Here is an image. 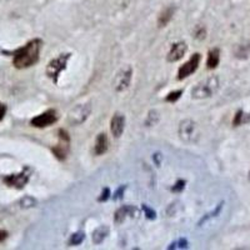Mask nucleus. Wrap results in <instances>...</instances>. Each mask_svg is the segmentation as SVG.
<instances>
[{
  "mask_svg": "<svg viewBox=\"0 0 250 250\" xmlns=\"http://www.w3.org/2000/svg\"><path fill=\"white\" fill-rule=\"evenodd\" d=\"M43 48V40L33 39L21 48L13 51V65L17 69H26L39 62L40 51Z\"/></svg>",
  "mask_w": 250,
  "mask_h": 250,
  "instance_id": "f257e3e1",
  "label": "nucleus"
},
{
  "mask_svg": "<svg viewBox=\"0 0 250 250\" xmlns=\"http://www.w3.org/2000/svg\"><path fill=\"white\" fill-rule=\"evenodd\" d=\"M220 82L218 77H209L207 79L202 80L196 84L191 90V98L194 99H205V98H210L211 95L218 91Z\"/></svg>",
  "mask_w": 250,
  "mask_h": 250,
  "instance_id": "f03ea898",
  "label": "nucleus"
},
{
  "mask_svg": "<svg viewBox=\"0 0 250 250\" xmlns=\"http://www.w3.org/2000/svg\"><path fill=\"white\" fill-rule=\"evenodd\" d=\"M70 53L60 54L59 57L54 58V59L49 62L48 66H46V75L55 84H58V82H59L60 73L66 68V64H68V60L70 59Z\"/></svg>",
  "mask_w": 250,
  "mask_h": 250,
  "instance_id": "7ed1b4c3",
  "label": "nucleus"
},
{
  "mask_svg": "<svg viewBox=\"0 0 250 250\" xmlns=\"http://www.w3.org/2000/svg\"><path fill=\"white\" fill-rule=\"evenodd\" d=\"M180 139L185 143H195L199 139L200 134L198 125L191 119H185L179 124Z\"/></svg>",
  "mask_w": 250,
  "mask_h": 250,
  "instance_id": "20e7f679",
  "label": "nucleus"
},
{
  "mask_svg": "<svg viewBox=\"0 0 250 250\" xmlns=\"http://www.w3.org/2000/svg\"><path fill=\"white\" fill-rule=\"evenodd\" d=\"M91 113L90 103L79 104L75 108L71 109L68 114V123L71 125H80L85 122Z\"/></svg>",
  "mask_w": 250,
  "mask_h": 250,
  "instance_id": "39448f33",
  "label": "nucleus"
},
{
  "mask_svg": "<svg viewBox=\"0 0 250 250\" xmlns=\"http://www.w3.org/2000/svg\"><path fill=\"white\" fill-rule=\"evenodd\" d=\"M30 175H31L30 168L25 167V168L20 171V173L4 176L3 182L10 188H15V189H23V188L28 184L29 180H30Z\"/></svg>",
  "mask_w": 250,
  "mask_h": 250,
  "instance_id": "423d86ee",
  "label": "nucleus"
},
{
  "mask_svg": "<svg viewBox=\"0 0 250 250\" xmlns=\"http://www.w3.org/2000/svg\"><path fill=\"white\" fill-rule=\"evenodd\" d=\"M58 122V114L54 109H49L43 114H39L30 120V125L34 128H46Z\"/></svg>",
  "mask_w": 250,
  "mask_h": 250,
  "instance_id": "0eeeda50",
  "label": "nucleus"
},
{
  "mask_svg": "<svg viewBox=\"0 0 250 250\" xmlns=\"http://www.w3.org/2000/svg\"><path fill=\"white\" fill-rule=\"evenodd\" d=\"M59 134V139L60 143L58 145H55L54 148L51 149L54 155L57 156L59 160H64L68 155V151H69V143H70V137H69V134L66 133L64 129H59L58 131Z\"/></svg>",
  "mask_w": 250,
  "mask_h": 250,
  "instance_id": "6e6552de",
  "label": "nucleus"
},
{
  "mask_svg": "<svg viewBox=\"0 0 250 250\" xmlns=\"http://www.w3.org/2000/svg\"><path fill=\"white\" fill-rule=\"evenodd\" d=\"M200 64V54L199 53H195L190 59L185 62L184 65H182L179 68V71H178V79L183 80L185 78H188L189 75H191L194 71L198 69Z\"/></svg>",
  "mask_w": 250,
  "mask_h": 250,
  "instance_id": "1a4fd4ad",
  "label": "nucleus"
},
{
  "mask_svg": "<svg viewBox=\"0 0 250 250\" xmlns=\"http://www.w3.org/2000/svg\"><path fill=\"white\" fill-rule=\"evenodd\" d=\"M131 77H133V69L128 66L126 69L122 70L119 74L117 75L115 80H114V86L117 91H123L130 85Z\"/></svg>",
  "mask_w": 250,
  "mask_h": 250,
  "instance_id": "9d476101",
  "label": "nucleus"
},
{
  "mask_svg": "<svg viewBox=\"0 0 250 250\" xmlns=\"http://www.w3.org/2000/svg\"><path fill=\"white\" fill-rule=\"evenodd\" d=\"M125 128V117L123 114L117 113L110 120V131L115 138L122 137Z\"/></svg>",
  "mask_w": 250,
  "mask_h": 250,
  "instance_id": "9b49d317",
  "label": "nucleus"
},
{
  "mask_svg": "<svg viewBox=\"0 0 250 250\" xmlns=\"http://www.w3.org/2000/svg\"><path fill=\"white\" fill-rule=\"evenodd\" d=\"M187 49L188 46L184 42H179V43L173 44L170 51L168 53V62H174L182 59L185 55V53H187Z\"/></svg>",
  "mask_w": 250,
  "mask_h": 250,
  "instance_id": "f8f14e48",
  "label": "nucleus"
},
{
  "mask_svg": "<svg viewBox=\"0 0 250 250\" xmlns=\"http://www.w3.org/2000/svg\"><path fill=\"white\" fill-rule=\"evenodd\" d=\"M137 214V209L134 207H130V205H124V207L119 208L115 213V223L117 224H120L128 218V216H133Z\"/></svg>",
  "mask_w": 250,
  "mask_h": 250,
  "instance_id": "ddd939ff",
  "label": "nucleus"
},
{
  "mask_svg": "<svg viewBox=\"0 0 250 250\" xmlns=\"http://www.w3.org/2000/svg\"><path fill=\"white\" fill-rule=\"evenodd\" d=\"M108 138H106V134L102 133L98 135L97 140H95V146H94V153L97 155H103L105 154L106 150H108Z\"/></svg>",
  "mask_w": 250,
  "mask_h": 250,
  "instance_id": "4468645a",
  "label": "nucleus"
},
{
  "mask_svg": "<svg viewBox=\"0 0 250 250\" xmlns=\"http://www.w3.org/2000/svg\"><path fill=\"white\" fill-rule=\"evenodd\" d=\"M219 62H220V50H219L218 48L211 49V50L208 53V69H215L216 66L219 65Z\"/></svg>",
  "mask_w": 250,
  "mask_h": 250,
  "instance_id": "2eb2a0df",
  "label": "nucleus"
},
{
  "mask_svg": "<svg viewBox=\"0 0 250 250\" xmlns=\"http://www.w3.org/2000/svg\"><path fill=\"white\" fill-rule=\"evenodd\" d=\"M109 235V228L106 225H102V227L97 228L95 230L93 231V235H91V239L95 244H100L103 243V240Z\"/></svg>",
  "mask_w": 250,
  "mask_h": 250,
  "instance_id": "dca6fc26",
  "label": "nucleus"
},
{
  "mask_svg": "<svg viewBox=\"0 0 250 250\" xmlns=\"http://www.w3.org/2000/svg\"><path fill=\"white\" fill-rule=\"evenodd\" d=\"M174 15V8L173 6H169V8L164 9L162 13H160L159 18H158V24L159 26H167L169 23H170V20L173 19Z\"/></svg>",
  "mask_w": 250,
  "mask_h": 250,
  "instance_id": "f3484780",
  "label": "nucleus"
},
{
  "mask_svg": "<svg viewBox=\"0 0 250 250\" xmlns=\"http://www.w3.org/2000/svg\"><path fill=\"white\" fill-rule=\"evenodd\" d=\"M248 123H250V114H247L245 111H243V110L236 111L235 117H234V120H233L234 126H239V125L248 124Z\"/></svg>",
  "mask_w": 250,
  "mask_h": 250,
  "instance_id": "a211bd4d",
  "label": "nucleus"
},
{
  "mask_svg": "<svg viewBox=\"0 0 250 250\" xmlns=\"http://www.w3.org/2000/svg\"><path fill=\"white\" fill-rule=\"evenodd\" d=\"M85 239V234L83 233V231H79V233H75L71 235L70 240H69V244L70 245H79L82 244L83 240Z\"/></svg>",
  "mask_w": 250,
  "mask_h": 250,
  "instance_id": "6ab92c4d",
  "label": "nucleus"
},
{
  "mask_svg": "<svg viewBox=\"0 0 250 250\" xmlns=\"http://www.w3.org/2000/svg\"><path fill=\"white\" fill-rule=\"evenodd\" d=\"M185 248H188L187 239H179L169 245V249H185Z\"/></svg>",
  "mask_w": 250,
  "mask_h": 250,
  "instance_id": "aec40b11",
  "label": "nucleus"
},
{
  "mask_svg": "<svg viewBox=\"0 0 250 250\" xmlns=\"http://www.w3.org/2000/svg\"><path fill=\"white\" fill-rule=\"evenodd\" d=\"M182 94H183V90L171 91V93L168 94V97L165 98V100H167V102H169V103H175L176 100L182 97Z\"/></svg>",
  "mask_w": 250,
  "mask_h": 250,
  "instance_id": "412c9836",
  "label": "nucleus"
},
{
  "mask_svg": "<svg viewBox=\"0 0 250 250\" xmlns=\"http://www.w3.org/2000/svg\"><path fill=\"white\" fill-rule=\"evenodd\" d=\"M158 120H159V115H158V113H156V111H150V113H149L148 120H146V125L156 124Z\"/></svg>",
  "mask_w": 250,
  "mask_h": 250,
  "instance_id": "4be33fe9",
  "label": "nucleus"
},
{
  "mask_svg": "<svg viewBox=\"0 0 250 250\" xmlns=\"http://www.w3.org/2000/svg\"><path fill=\"white\" fill-rule=\"evenodd\" d=\"M185 188V180H178V182L175 183V185H173V188H171V191H174V193H180V191L184 190Z\"/></svg>",
  "mask_w": 250,
  "mask_h": 250,
  "instance_id": "5701e85b",
  "label": "nucleus"
},
{
  "mask_svg": "<svg viewBox=\"0 0 250 250\" xmlns=\"http://www.w3.org/2000/svg\"><path fill=\"white\" fill-rule=\"evenodd\" d=\"M143 211H144L145 216L148 219H155V211L151 208H149L148 205H143Z\"/></svg>",
  "mask_w": 250,
  "mask_h": 250,
  "instance_id": "b1692460",
  "label": "nucleus"
},
{
  "mask_svg": "<svg viewBox=\"0 0 250 250\" xmlns=\"http://www.w3.org/2000/svg\"><path fill=\"white\" fill-rule=\"evenodd\" d=\"M109 198H110V189H109V188H105V189L102 191L99 198H98V202H106Z\"/></svg>",
  "mask_w": 250,
  "mask_h": 250,
  "instance_id": "393cba45",
  "label": "nucleus"
},
{
  "mask_svg": "<svg viewBox=\"0 0 250 250\" xmlns=\"http://www.w3.org/2000/svg\"><path fill=\"white\" fill-rule=\"evenodd\" d=\"M220 209H222V204H220V205H218V208H216V209H215V210H214V211H211V213L207 214V215H205L204 218H203L202 220H200L199 225L202 224V223H205V222H207L208 219H209V218H211V216H215L216 214H219V213H220Z\"/></svg>",
  "mask_w": 250,
  "mask_h": 250,
  "instance_id": "a878e982",
  "label": "nucleus"
},
{
  "mask_svg": "<svg viewBox=\"0 0 250 250\" xmlns=\"http://www.w3.org/2000/svg\"><path fill=\"white\" fill-rule=\"evenodd\" d=\"M195 38H198V39H204L205 38V30L202 26H198V28H196Z\"/></svg>",
  "mask_w": 250,
  "mask_h": 250,
  "instance_id": "bb28decb",
  "label": "nucleus"
},
{
  "mask_svg": "<svg viewBox=\"0 0 250 250\" xmlns=\"http://www.w3.org/2000/svg\"><path fill=\"white\" fill-rule=\"evenodd\" d=\"M6 110H8V108H6L5 104H4V103H0V122L4 119V117H5Z\"/></svg>",
  "mask_w": 250,
  "mask_h": 250,
  "instance_id": "cd10ccee",
  "label": "nucleus"
},
{
  "mask_svg": "<svg viewBox=\"0 0 250 250\" xmlns=\"http://www.w3.org/2000/svg\"><path fill=\"white\" fill-rule=\"evenodd\" d=\"M124 189H125V187H120L119 189L117 190V193H115V195H114V199L118 200V199H120V198H123V194H124Z\"/></svg>",
  "mask_w": 250,
  "mask_h": 250,
  "instance_id": "c85d7f7f",
  "label": "nucleus"
},
{
  "mask_svg": "<svg viewBox=\"0 0 250 250\" xmlns=\"http://www.w3.org/2000/svg\"><path fill=\"white\" fill-rule=\"evenodd\" d=\"M9 233L6 230H3V229H0V243L5 242L6 239H8Z\"/></svg>",
  "mask_w": 250,
  "mask_h": 250,
  "instance_id": "c756f323",
  "label": "nucleus"
},
{
  "mask_svg": "<svg viewBox=\"0 0 250 250\" xmlns=\"http://www.w3.org/2000/svg\"><path fill=\"white\" fill-rule=\"evenodd\" d=\"M248 178H249V180H250V170H249V175H248Z\"/></svg>",
  "mask_w": 250,
  "mask_h": 250,
  "instance_id": "7c9ffc66",
  "label": "nucleus"
}]
</instances>
